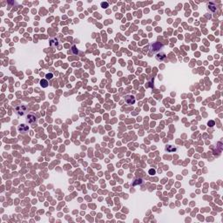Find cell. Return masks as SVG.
<instances>
[{
  "label": "cell",
  "mask_w": 223,
  "mask_h": 223,
  "mask_svg": "<svg viewBox=\"0 0 223 223\" xmlns=\"http://www.w3.org/2000/svg\"><path fill=\"white\" fill-rule=\"evenodd\" d=\"M162 49H163V45L160 42H154L150 45V52L152 53L158 54L160 52V51H162Z\"/></svg>",
  "instance_id": "1"
},
{
  "label": "cell",
  "mask_w": 223,
  "mask_h": 223,
  "mask_svg": "<svg viewBox=\"0 0 223 223\" xmlns=\"http://www.w3.org/2000/svg\"><path fill=\"white\" fill-rule=\"evenodd\" d=\"M27 113H28V108H27L26 105H18V106L15 107V113L18 115V116L23 117V116H25V115H26Z\"/></svg>",
  "instance_id": "2"
},
{
  "label": "cell",
  "mask_w": 223,
  "mask_h": 223,
  "mask_svg": "<svg viewBox=\"0 0 223 223\" xmlns=\"http://www.w3.org/2000/svg\"><path fill=\"white\" fill-rule=\"evenodd\" d=\"M25 121L26 123H28L29 125H35L38 122V119L33 113H29L25 117Z\"/></svg>",
  "instance_id": "3"
},
{
  "label": "cell",
  "mask_w": 223,
  "mask_h": 223,
  "mask_svg": "<svg viewBox=\"0 0 223 223\" xmlns=\"http://www.w3.org/2000/svg\"><path fill=\"white\" fill-rule=\"evenodd\" d=\"M18 130H19L20 133H26L29 130V127L28 126L25 125V124H21V125L19 126V127H18Z\"/></svg>",
  "instance_id": "4"
},
{
  "label": "cell",
  "mask_w": 223,
  "mask_h": 223,
  "mask_svg": "<svg viewBox=\"0 0 223 223\" xmlns=\"http://www.w3.org/2000/svg\"><path fill=\"white\" fill-rule=\"evenodd\" d=\"M135 98L133 96H131V95H128V96L126 97V103L127 105H133L135 103Z\"/></svg>",
  "instance_id": "5"
},
{
  "label": "cell",
  "mask_w": 223,
  "mask_h": 223,
  "mask_svg": "<svg viewBox=\"0 0 223 223\" xmlns=\"http://www.w3.org/2000/svg\"><path fill=\"white\" fill-rule=\"evenodd\" d=\"M142 183H143L142 179H135V180H133V184H132V185H133V186H137V185H141Z\"/></svg>",
  "instance_id": "6"
},
{
  "label": "cell",
  "mask_w": 223,
  "mask_h": 223,
  "mask_svg": "<svg viewBox=\"0 0 223 223\" xmlns=\"http://www.w3.org/2000/svg\"><path fill=\"white\" fill-rule=\"evenodd\" d=\"M40 84L43 87H47L48 86V83H47V80L46 79H42L40 81Z\"/></svg>",
  "instance_id": "7"
},
{
  "label": "cell",
  "mask_w": 223,
  "mask_h": 223,
  "mask_svg": "<svg viewBox=\"0 0 223 223\" xmlns=\"http://www.w3.org/2000/svg\"><path fill=\"white\" fill-rule=\"evenodd\" d=\"M45 78H46V79H52V78H53V74L52 73H47L46 75H45Z\"/></svg>",
  "instance_id": "8"
},
{
  "label": "cell",
  "mask_w": 223,
  "mask_h": 223,
  "mask_svg": "<svg viewBox=\"0 0 223 223\" xmlns=\"http://www.w3.org/2000/svg\"><path fill=\"white\" fill-rule=\"evenodd\" d=\"M155 173V170H153V169H151L149 171V174H154Z\"/></svg>",
  "instance_id": "9"
}]
</instances>
